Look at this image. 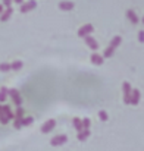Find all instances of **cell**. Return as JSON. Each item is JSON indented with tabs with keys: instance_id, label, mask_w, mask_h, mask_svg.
Returning a JSON list of instances; mask_svg holds the SVG:
<instances>
[{
	"instance_id": "6da1fadb",
	"label": "cell",
	"mask_w": 144,
	"mask_h": 151,
	"mask_svg": "<svg viewBox=\"0 0 144 151\" xmlns=\"http://www.w3.org/2000/svg\"><path fill=\"white\" fill-rule=\"evenodd\" d=\"M15 117V114H13V111L10 110V107L9 106H3V104H0V122L3 123V125H6L10 119H13Z\"/></svg>"
},
{
	"instance_id": "7a4b0ae2",
	"label": "cell",
	"mask_w": 144,
	"mask_h": 151,
	"mask_svg": "<svg viewBox=\"0 0 144 151\" xmlns=\"http://www.w3.org/2000/svg\"><path fill=\"white\" fill-rule=\"evenodd\" d=\"M131 93H132V87L130 82H124L122 84V94H124V103L125 104H131Z\"/></svg>"
},
{
	"instance_id": "3957f363",
	"label": "cell",
	"mask_w": 144,
	"mask_h": 151,
	"mask_svg": "<svg viewBox=\"0 0 144 151\" xmlns=\"http://www.w3.org/2000/svg\"><path fill=\"white\" fill-rule=\"evenodd\" d=\"M35 7H37V1L35 0H28L27 3H22L21 4L19 10H21V13H28V12L34 10Z\"/></svg>"
},
{
	"instance_id": "277c9868",
	"label": "cell",
	"mask_w": 144,
	"mask_h": 151,
	"mask_svg": "<svg viewBox=\"0 0 144 151\" xmlns=\"http://www.w3.org/2000/svg\"><path fill=\"white\" fill-rule=\"evenodd\" d=\"M9 97L12 99L13 104H15L16 107H21V106H22V99H21V96H19V91H18V90H15V88L9 90Z\"/></svg>"
},
{
	"instance_id": "5b68a950",
	"label": "cell",
	"mask_w": 144,
	"mask_h": 151,
	"mask_svg": "<svg viewBox=\"0 0 144 151\" xmlns=\"http://www.w3.org/2000/svg\"><path fill=\"white\" fill-rule=\"evenodd\" d=\"M94 31V27L91 25V24H85V25H82L80 29H78V37H81V38H84V37H87V35H90L91 32Z\"/></svg>"
},
{
	"instance_id": "8992f818",
	"label": "cell",
	"mask_w": 144,
	"mask_h": 151,
	"mask_svg": "<svg viewBox=\"0 0 144 151\" xmlns=\"http://www.w3.org/2000/svg\"><path fill=\"white\" fill-rule=\"evenodd\" d=\"M66 141H68V137H66V135H56V137H53V138L50 139V145H53V147H60V145L66 144Z\"/></svg>"
},
{
	"instance_id": "52a82bcc",
	"label": "cell",
	"mask_w": 144,
	"mask_h": 151,
	"mask_svg": "<svg viewBox=\"0 0 144 151\" xmlns=\"http://www.w3.org/2000/svg\"><path fill=\"white\" fill-rule=\"evenodd\" d=\"M54 126H56V120L48 119V120H46V122L43 123V126H41V132H43V134H50V132L54 129Z\"/></svg>"
},
{
	"instance_id": "ba28073f",
	"label": "cell",
	"mask_w": 144,
	"mask_h": 151,
	"mask_svg": "<svg viewBox=\"0 0 144 151\" xmlns=\"http://www.w3.org/2000/svg\"><path fill=\"white\" fill-rule=\"evenodd\" d=\"M84 41H85V44H87V47L90 49V50H94L96 51L98 49V43H97V40L94 37H91V35H87V37H84Z\"/></svg>"
},
{
	"instance_id": "9c48e42d",
	"label": "cell",
	"mask_w": 144,
	"mask_h": 151,
	"mask_svg": "<svg viewBox=\"0 0 144 151\" xmlns=\"http://www.w3.org/2000/svg\"><path fill=\"white\" fill-rule=\"evenodd\" d=\"M140 100H141V93H140V90L134 88L132 93H131V104H132V106H138V104H140Z\"/></svg>"
},
{
	"instance_id": "30bf717a",
	"label": "cell",
	"mask_w": 144,
	"mask_h": 151,
	"mask_svg": "<svg viewBox=\"0 0 144 151\" xmlns=\"http://www.w3.org/2000/svg\"><path fill=\"white\" fill-rule=\"evenodd\" d=\"M74 7H75L74 1H69V0H65V1H60V3H59V9H60V10H65V12H69V10H72Z\"/></svg>"
},
{
	"instance_id": "8fae6325",
	"label": "cell",
	"mask_w": 144,
	"mask_h": 151,
	"mask_svg": "<svg viewBox=\"0 0 144 151\" xmlns=\"http://www.w3.org/2000/svg\"><path fill=\"white\" fill-rule=\"evenodd\" d=\"M127 18H128V19H130V21H131L134 25H137V24L140 22V19H138L137 13H135L132 9H128V10H127Z\"/></svg>"
},
{
	"instance_id": "7c38bea8",
	"label": "cell",
	"mask_w": 144,
	"mask_h": 151,
	"mask_svg": "<svg viewBox=\"0 0 144 151\" xmlns=\"http://www.w3.org/2000/svg\"><path fill=\"white\" fill-rule=\"evenodd\" d=\"M12 13H13V9H12V7H6V9L1 12V15H0V21H1V22H6V21L12 16Z\"/></svg>"
},
{
	"instance_id": "4fadbf2b",
	"label": "cell",
	"mask_w": 144,
	"mask_h": 151,
	"mask_svg": "<svg viewBox=\"0 0 144 151\" xmlns=\"http://www.w3.org/2000/svg\"><path fill=\"white\" fill-rule=\"evenodd\" d=\"M121 43H122V38H121L119 35H116V37H113V38L110 40V44H109V47H110L112 50H116V49L121 46Z\"/></svg>"
},
{
	"instance_id": "5bb4252c",
	"label": "cell",
	"mask_w": 144,
	"mask_h": 151,
	"mask_svg": "<svg viewBox=\"0 0 144 151\" xmlns=\"http://www.w3.org/2000/svg\"><path fill=\"white\" fill-rule=\"evenodd\" d=\"M90 60H91V63H94V65H97V66L103 65V62H104L103 56H100V54H97V53H93V54H91Z\"/></svg>"
},
{
	"instance_id": "9a60e30c",
	"label": "cell",
	"mask_w": 144,
	"mask_h": 151,
	"mask_svg": "<svg viewBox=\"0 0 144 151\" xmlns=\"http://www.w3.org/2000/svg\"><path fill=\"white\" fill-rule=\"evenodd\" d=\"M90 135H91L90 129H82L81 132H78V137H77V138H78V141L84 142V141H85V139H87V138H88Z\"/></svg>"
},
{
	"instance_id": "2e32d148",
	"label": "cell",
	"mask_w": 144,
	"mask_h": 151,
	"mask_svg": "<svg viewBox=\"0 0 144 151\" xmlns=\"http://www.w3.org/2000/svg\"><path fill=\"white\" fill-rule=\"evenodd\" d=\"M7 97H9V90L6 87H1L0 88V104L7 100Z\"/></svg>"
},
{
	"instance_id": "e0dca14e",
	"label": "cell",
	"mask_w": 144,
	"mask_h": 151,
	"mask_svg": "<svg viewBox=\"0 0 144 151\" xmlns=\"http://www.w3.org/2000/svg\"><path fill=\"white\" fill-rule=\"evenodd\" d=\"M22 66H24V63H22L21 60H15V62L10 63V69H12V70H21Z\"/></svg>"
},
{
	"instance_id": "ac0fdd59",
	"label": "cell",
	"mask_w": 144,
	"mask_h": 151,
	"mask_svg": "<svg viewBox=\"0 0 144 151\" xmlns=\"http://www.w3.org/2000/svg\"><path fill=\"white\" fill-rule=\"evenodd\" d=\"M72 125H74V128H75L78 132H81V131H82V122H81V119H78V117H74V120H72Z\"/></svg>"
},
{
	"instance_id": "d6986e66",
	"label": "cell",
	"mask_w": 144,
	"mask_h": 151,
	"mask_svg": "<svg viewBox=\"0 0 144 151\" xmlns=\"http://www.w3.org/2000/svg\"><path fill=\"white\" fill-rule=\"evenodd\" d=\"M15 117L13 119H24V114H25V110L22 107H16V111L13 113Z\"/></svg>"
},
{
	"instance_id": "ffe728a7",
	"label": "cell",
	"mask_w": 144,
	"mask_h": 151,
	"mask_svg": "<svg viewBox=\"0 0 144 151\" xmlns=\"http://www.w3.org/2000/svg\"><path fill=\"white\" fill-rule=\"evenodd\" d=\"M98 117H100L101 122H107L109 120V114L106 113V110H100L98 111Z\"/></svg>"
},
{
	"instance_id": "44dd1931",
	"label": "cell",
	"mask_w": 144,
	"mask_h": 151,
	"mask_svg": "<svg viewBox=\"0 0 144 151\" xmlns=\"http://www.w3.org/2000/svg\"><path fill=\"white\" fill-rule=\"evenodd\" d=\"M33 122H34V117H31V116L21 119V123H22V126H28V125H31Z\"/></svg>"
},
{
	"instance_id": "7402d4cb",
	"label": "cell",
	"mask_w": 144,
	"mask_h": 151,
	"mask_svg": "<svg viewBox=\"0 0 144 151\" xmlns=\"http://www.w3.org/2000/svg\"><path fill=\"white\" fill-rule=\"evenodd\" d=\"M9 70H12L10 69V63H6V62L0 63V72H9Z\"/></svg>"
},
{
	"instance_id": "603a6c76",
	"label": "cell",
	"mask_w": 144,
	"mask_h": 151,
	"mask_svg": "<svg viewBox=\"0 0 144 151\" xmlns=\"http://www.w3.org/2000/svg\"><path fill=\"white\" fill-rule=\"evenodd\" d=\"M81 122H82V129H90V125H91V120H90L88 117H85V119H82Z\"/></svg>"
},
{
	"instance_id": "cb8c5ba5",
	"label": "cell",
	"mask_w": 144,
	"mask_h": 151,
	"mask_svg": "<svg viewBox=\"0 0 144 151\" xmlns=\"http://www.w3.org/2000/svg\"><path fill=\"white\" fill-rule=\"evenodd\" d=\"M137 38H138V41H140V43H144V29L138 31V34H137Z\"/></svg>"
},
{
	"instance_id": "d4e9b609",
	"label": "cell",
	"mask_w": 144,
	"mask_h": 151,
	"mask_svg": "<svg viewBox=\"0 0 144 151\" xmlns=\"http://www.w3.org/2000/svg\"><path fill=\"white\" fill-rule=\"evenodd\" d=\"M13 126H15V129H21V128H22L21 119H15V122H13Z\"/></svg>"
},
{
	"instance_id": "484cf974",
	"label": "cell",
	"mask_w": 144,
	"mask_h": 151,
	"mask_svg": "<svg viewBox=\"0 0 144 151\" xmlns=\"http://www.w3.org/2000/svg\"><path fill=\"white\" fill-rule=\"evenodd\" d=\"M12 3H13V0H3V7H10L12 6Z\"/></svg>"
},
{
	"instance_id": "4316f807",
	"label": "cell",
	"mask_w": 144,
	"mask_h": 151,
	"mask_svg": "<svg viewBox=\"0 0 144 151\" xmlns=\"http://www.w3.org/2000/svg\"><path fill=\"white\" fill-rule=\"evenodd\" d=\"M13 1L18 3V4H22V3H24V0H13Z\"/></svg>"
},
{
	"instance_id": "83f0119b",
	"label": "cell",
	"mask_w": 144,
	"mask_h": 151,
	"mask_svg": "<svg viewBox=\"0 0 144 151\" xmlns=\"http://www.w3.org/2000/svg\"><path fill=\"white\" fill-rule=\"evenodd\" d=\"M1 12H3V4H0V15H1Z\"/></svg>"
},
{
	"instance_id": "f1b7e54d",
	"label": "cell",
	"mask_w": 144,
	"mask_h": 151,
	"mask_svg": "<svg viewBox=\"0 0 144 151\" xmlns=\"http://www.w3.org/2000/svg\"><path fill=\"white\" fill-rule=\"evenodd\" d=\"M141 22H143V24H144V18H143V19H141Z\"/></svg>"
}]
</instances>
